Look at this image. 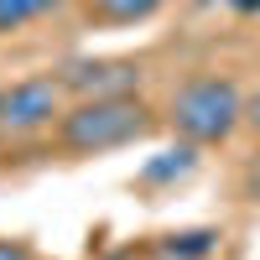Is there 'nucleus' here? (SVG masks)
Returning a JSON list of instances; mask_svg holds the SVG:
<instances>
[{
  "label": "nucleus",
  "instance_id": "nucleus-1",
  "mask_svg": "<svg viewBox=\"0 0 260 260\" xmlns=\"http://www.w3.org/2000/svg\"><path fill=\"white\" fill-rule=\"evenodd\" d=\"M151 130L156 120L141 94H110V99H73L52 136L68 156H110V151L146 141Z\"/></svg>",
  "mask_w": 260,
  "mask_h": 260
},
{
  "label": "nucleus",
  "instance_id": "nucleus-2",
  "mask_svg": "<svg viewBox=\"0 0 260 260\" xmlns=\"http://www.w3.org/2000/svg\"><path fill=\"white\" fill-rule=\"evenodd\" d=\"M167 120L172 130L187 141V146H224L234 130L245 125V94L240 83L224 78V73H198L172 89L167 104Z\"/></svg>",
  "mask_w": 260,
  "mask_h": 260
},
{
  "label": "nucleus",
  "instance_id": "nucleus-3",
  "mask_svg": "<svg viewBox=\"0 0 260 260\" xmlns=\"http://www.w3.org/2000/svg\"><path fill=\"white\" fill-rule=\"evenodd\" d=\"M68 89L57 73H26L16 83H0V141H37L57 130L68 115Z\"/></svg>",
  "mask_w": 260,
  "mask_h": 260
},
{
  "label": "nucleus",
  "instance_id": "nucleus-4",
  "mask_svg": "<svg viewBox=\"0 0 260 260\" xmlns=\"http://www.w3.org/2000/svg\"><path fill=\"white\" fill-rule=\"evenodd\" d=\"M68 99H110V94H136L141 89V62L130 57H73L57 68Z\"/></svg>",
  "mask_w": 260,
  "mask_h": 260
},
{
  "label": "nucleus",
  "instance_id": "nucleus-5",
  "mask_svg": "<svg viewBox=\"0 0 260 260\" xmlns=\"http://www.w3.org/2000/svg\"><path fill=\"white\" fill-rule=\"evenodd\" d=\"M167 6V0H83V21L94 26H141Z\"/></svg>",
  "mask_w": 260,
  "mask_h": 260
},
{
  "label": "nucleus",
  "instance_id": "nucleus-6",
  "mask_svg": "<svg viewBox=\"0 0 260 260\" xmlns=\"http://www.w3.org/2000/svg\"><path fill=\"white\" fill-rule=\"evenodd\" d=\"M62 6H68V0H0V37L26 31V26H37V21L57 16Z\"/></svg>",
  "mask_w": 260,
  "mask_h": 260
},
{
  "label": "nucleus",
  "instance_id": "nucleus-7",
  "mask_svg": "<svg viewBox=\"0 0 260 260\" xmlns=\"http://www.w3.org/2000/svg\"><path fill=\"white\" fill-rule=\"evenodd\" d=\"M219 250V234L213 229H187V234H161L156 260H208Z\"/></svg>",
  "mask_w": 260,
  "mask_h": 260
},
{
  "label": "nucleus",
  "instance_id": "nucleus-8",
  "mask_svg": "<svg viewBox=\"0 0 260 260\" xmlns=\"http://www.w3.org/2000/svg\"><path fill=\"white\" fill-rule=\"evenodd\" d=\"M192 167H198V146H177V151H167V161H146V172H141V177L146 182H167V177H187V172Z\"/></svg>",
  "mask_w": 260,
  "mask_h": 260
},
{
  "label": "nucleus",
  "instance_id": "nucleus-9",
  "mask_svg": "<svg viewBox=\"0 0 260 260\" xmlns=\"http://www.w3.org/2000/svg\"><path fill=\"white\" fill-rule=\"evenodd\" d=\"M240 192H245V203H260V156H250L245 177H240Z\"/></svg>",
  "mask_w": 260,
  "mask_h": 260
},
{
  "label": "nucleus",
  "instance_id": "nucleus-10",
  "mask_svg": "<svg viewBox=\"0 0 260 260\" xmlns=\"http://www.w3.org/2000/svg\"><path fill=\"white\" fill-rule=\"evenodd\" d=\"M0 260H37L31 240H0Z\"/></svg>",
  "mask_w": 260,
  "mask_h": 260
},
{
  "label": "nucleus",
  "instance_id": "nucleus-11",
  "mask_svg": "<svg viewBox=\"0 0 260 260\" xmlns=\"http://www.w3.org/2000/svg\"><path fill=\"white\" fill-rule=\"evenodd\" d=\"M245 125H250L255 136H260V89H255V94L245 99Z\"/></svg>",
  "mask_w": 260,
  "mask_h": 260
},
{
  "label": "nucleus",
  "instance_id": "nucleus-12",
  "mask_svg": "<svg viewBox=\"0 0 260 260\" xmlns=\"http://www.w3.org/2000/svg\"><path fill=\"white\" fill-rule=\"evenodd\" d=\"M224 11H234V16H260V0H219Z\"/></svg>",
  "mask_w": 260,
  "mask_h": 260
}]
</instances>
